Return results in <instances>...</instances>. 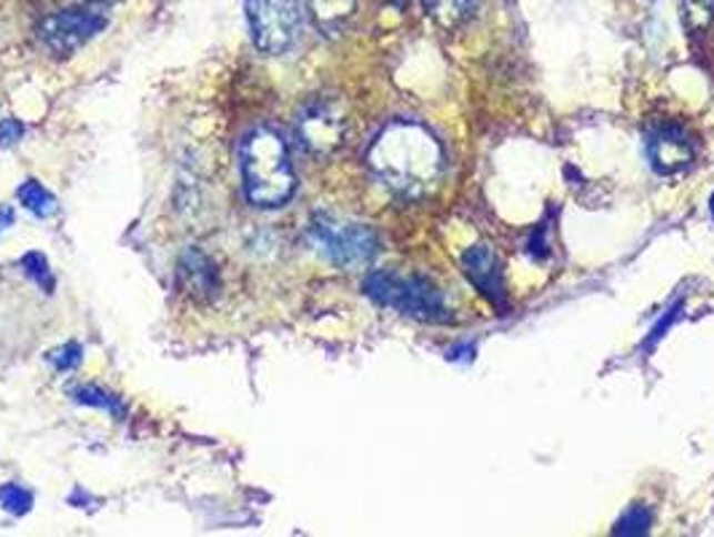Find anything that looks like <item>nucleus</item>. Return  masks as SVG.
I'll list each match as a JSON object with an SVG mask.
<instances>
[{"instance_id": "nucleus-2", "label": "nucleus", "mask_w": 714, "mask_h": 537, "mask_svg": "<svg viewBox=\"0 0 714 537\" xmlns=\"http://www.w3.org/2000/svg\"><path fill=\"white\" fill-rule=\"evenodd\" d=\"M244 194L259 207H282L295 191V175L285 143L272 130H255L242 143Z\"/></svg>"}, {"instance_id": "nucleus-7", "label": "nucleus", "mask_w": 714, "mask_h": 537, "mask_svg": "<svg viewBox=\"0 0 714 537\" xmlns=\"http://www.w3.org/2000/svg\"><path fill=\"white\" fill-rule=\"evenodd\" d=\"M295 132H299L301 145L306 151L318 153V156H328V153H333L344 143V119L328 102H312L299 116Z\"/></svg>"}, {"instance_id": "nucleus-13", "label": "nucleus", "mask_w": 714, "mask_h": 537, "mask_svg": "<svg viewBox=\"0 0 714 537\" xmlns=\"http://www.w3.org/2000/svg\"><path fill=\"white\" fill-rule=\"evenodd\" d=\"M422 3L441 24L454 28V24H460L462 19L471 14L473 0H422Z\"/></svg>"}, {"instance_id": "nucleus-6", "label": "nucleus", "mask_w": 714, "mask_h": 537, "mask_svg": "<svg viewBox=\"0 0 714 537\" xmlns=\"http://www.w3.org/2000/svg\"><path fill=\"white\" fill-rule=\"evenodd\" d=\"M108 28V19L98 11L87 9H66L47 17L38 28V36L54 54H73L83 43L92 41L94 36Z\"/></svg>"}, {"instance_id": "nucleus-4", "label": "nucleus", "mask_w": 714, "mask_h": 537, "mask_svg": "<svg viewBox=\"0 0 714 537\" xmlns=\"http://www.w3.org/2000/svg\"><path fill=\"white\" fill-rule=\"evenodd\" d=\"M309 240L336 266L352 268L369 264L376 255V234L365 223H352L333 219V215H314L309 223Z\"/></svg>"}, {"instance_id": "nucleus-5", "label": "nucleus", "mask_w": 714, "mask_h": 537, "mask_svg": "<svg viewBox=\"0 0 714 537\" xmlns=\"http://www.w3.org/2000/svg\"><path fill=\"white\" fill-rule=\"evenodd\" d=\"M250 36L263 54H285L301 33V14L295 0H248Z\"/></svg>"}, {"instance_id": "nucleus-8", "label": "nucleus", "mask_w": 714, "mask_h": 537, "mask_svg": "<svg viewBox=\"0 0 714 537\" xmlns=\"http://www.w3.org/2000/svg\"><path fill=\"white\" fill-rule=\"evenodd\" d=\"M462 266H465V274L471 277V283L484 293L489 302L505 306L503 264H500V259L494 255L492 247L473 245L471 251L462 255Z\"/></svg>"}, {"instance_id": "nucleus-21", "label": "nucleus", "mask_w": 714, "mask_h": 537, "mask_svg": "<svg viewBox=\"0 0 714 537\" xmlns=\"http://www.w3.org/2000/svg\"><path fill=\"white\" fill-rule=\"evenodd\" d=\"M9 226H14V210L0 207V234H3Z\"/></svg>"}, {"instance_id": "nucleus-14", "label": "nucleus", "mask_w": 714, "mask_h": 537, "mask_svg": "<svg viewBox=\"0 0 714 537\" xmlns=\"http://www.w3.org/2000/svg\"><path fill=\"white\" fill-rule=\"evenodd\" d=\"M73 398L79 401V403H83V406H98V408H105V412H108V414H113L115 419H124V417H127L124 403H121L119 398H113L111 393H102L100 387H81V389H76Z\"/></svg>"}, {"instance_id": "nucleus-19", "label": "nucleus", "mask_w": 714, "mask_h": 537, "mask_svg": "<svg viewBox=\"0 0 714 537\" xmlns=\"http://www.w3.org/2000/svg\"><path fill=\"white\" fill-rule=\"evenodd\" d=\"M22 124L17 119H3L0 121V149H9L14 145L19 138H22Z\"/></svg>"}, {"instance_id": "nucleus-20", "label": "nucleus", "mask_w": 714, "mask_h": 537, "mask_svg": "<svg viewBox=\"0 0 714 537\" xmlns=\"http://www.w3.org/2000/svg\"><path fill=\"white\" fill-rule=\"evenodd\" d=\"M677 312H680V306H677V310H674V312H668V315H666L664 320H661V323H658V325H655V331H653V338H647V344H655V342H658V338H661V336H664V334H666V328H668V325H672V323H674V320H677Z\"/></svg>"}, {"instance_id": "nucleus-17", "label": "nucleus", "mask_w": 714, "mask_h": 537, "mask_svg": "<svg viewBox=\"0 0 714 537\" xmlns=\"http://www.w3.org/2000/svg\"><path fill=\"white\" fill-rule=\"evenodd\" d=\"M22 268H24V274H28V277H33L38 285L41 287H47V291H51V287H54V277H51V268L47 264V259H43L41 253H28L22 259Z\"/></svg>"}, {"instance_id": "nucleus-3", "label": "nucleus", "mask_w": 714, "mask_h": 537, "mask_svg": "<svg viewBox=\"0 0 714 537\" xmlns=\"http://www.w3.org/2000/svg\"><path fill=\"white\" fill-rule=\"evenodd\" d=\"M365 296L376 304L392 306L403 315L424 320V323H449V312L443 293L424 277H398L390 272H374L365 277Z\"/></svg>"}, {"instance_id": "nucleus-15", "label": "nucleus", "mask_w": 714, "mask_h": 537, "mask_svg": "<svg viewBox=\"0 0 714 537\" xmlns=\"http://www.w3.org/2000/svg\"><path fill=\"white\" fill-rule=\"evenodd\" d=\"M650 524H653V516H650L647 505H632L626 514L621 516L615 524L613 533L615 535H628V537H640L650 533Z\"/></svg>"}, {"instance_id": "nucleus-12", "label": "nucleus", "mask_w": 714, "mask_h": 537, "mask_svg": "<svg viewBox=\"0 0 714 537\" xmlns=\"http://www.w3.org/2000/svg\"><path fill=\"white\" fill-rule=\"evenodd\" d=\"M17 200L22 202V207L28 210V213H33L36 219H51V215L57 213L54 194H51L47 185H41L38 181H24L22 185H19Z\"/></svg>"}, {"instance_id": "nucleus-11", "label": "nucleus", "mask_w": 714, "mask_h": 537, "mask_svg": "<svg viewBox=\"0 0 714 537\" xmlns=\"http://www.w3.org/2000/svg\"><path fill=\"white\" fill-rule=\"evenodd\" d=\"M306 6L320 30L336 33L339 28H344L346 19L355 14L358 0H306Z\"/></svg>"}, {"instance_id": "nucleus-18", "label": "nucleus", "mask_w": 714, "mask_h": 537, "mask_svg": "<svg viewBox=\"0 0 714 537\" xmlns=\"http://www.w3.org/2000/svg\"><path fill=\"white\" fill-rule=\"evenodd\" d=\"M49 361L54 363L57 371H73V368L81 366L83 349L76 342H70V344H66V347L54 349V353L49 355Z\"/></svg>"}, {"instance_id": "nucleus-23", "label": "nucleus", "mask_w": 714, "mask_h": 537, "mask_svg": "<svg viewBox=\"0 0 714 537\" xmlns=\"http://www.w3.org/2000/svg\"><path fill=\"white\" fill-rule=\"evenodd\" d=\"M712 215H714V196H712Z\"/></svg>"}, {"instance_id": "nucleus-1", "label": "nucleus", "mask_w": 714, "mask_h": 537, "mask_svg": "<svg viewBox=\"0 0 714 537\" xmlns=\"http://www.w3.org/2000/svg\"><path fill=\"white\" fill-rule=\"evenodd\" d=\"M369 168L395 194L420 200L441 183L443 151L435 134L422 124L395 121L371 145Z\"/></svg>"}, {"instance_id": "nucleus-22", "label": "nucleus", "mask_w": 714, "mask_h": 537, "mask_svg": "<svg viewBox=\"0 0 714 537\" xmlns=\"http://www.w3.org/2000/svg\"><path fill=\"white\" fill-rule=\"evenodd\" d=\"M89 3H113V0H89Z\"/></svg>"}, {"instance_id": "nucleus-10", "label": "nucleus", "mask_w": 714, "mask_h": 537, "mask_svg": "<svg viewBox=\"0 0 714 537\" xmlns=\"http://www.w3.org/2000/svg\"><path fill=\"white\" fill-rule=\"evenodd\" d=\"M180 283L189 293H194L197 298H212L221 291V280H218L215 264L197 247H189L178 266Z\"/></svg>"}, {"instance_id": "nucleus-9", "label": "nucleus", "mask_w": 714, "mask_h": 537, "mask_svg": "<svg viewBox=\"0 0 714 537\" xmlns=\"http://www.w3.org/2000/svg\"><path fill=\"white\" fill-rule=\"evenodd\" d=\"M650 159L653 168L664 175H674V172L685 170L693 162V143L685 132L677 126H666L658 130L650 140Z\"/></svg>"}, {"instance_id": "nucleus-16", "label": "nucleus", "mask_w": 714, "mask_h": 537, "mask_svg": "<svg viewBox=\"0 0 714 537\" xmlns=\"http://www.w3.org/2000/svg\"><path fill=\"white\" fill-rule=\"evenodd\" d=\"M0 505H3L9 514L24 516L30 510V505H33V495L24 487H19V484H3V487H0Z\"/></svg>"}]
</instances>
